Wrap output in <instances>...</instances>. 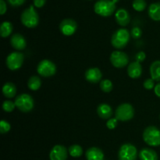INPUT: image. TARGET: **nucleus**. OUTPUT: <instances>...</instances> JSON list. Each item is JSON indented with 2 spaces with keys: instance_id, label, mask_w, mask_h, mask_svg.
Here are the masks:
<instances>
[{
  "instance_id": "1",
  "label": "nucleus",
  "mask_w": 160,
  "mask_h": 160,
  "mask_svg": "<svg viewBox=\"0 0 160 160\" xmlns=\"http://www.w3.org/2000/svg\"><path fill=\"white\" fill-rule=\"evenodd\" d=\"M118 0H98L94 6L95 13L101 17H109L116 10V2Z\"/></svg>"
},
{
  "instance_id": "2",
  "label": "nucleus",
  "mask_w": 160,
  "mask_h": 160,
  "mask_svg": "<svg viewBox=\"0 0 160 160\" xmlns=\"http://www.w3.org/2000/svg\"><path fill=\"white\" fill-rule=\"evenodd\" d=\"M131 38V34L128 30L125 28H120L117 30L112 34L111 38V44L117 49H122L128 45Z\"/></svg>"
},
{
  "instance_id": "3",
  "label": "nucleus",
  "mask_w": 160,
  "mask_h": 160,
  "mask_svg": "<svg viewBox=\"0 0 160 160\" xmlns=\"http://www.w3.org/2000/svg\"><path fill=\"white\" fill-rule=\"evenodd\" d=\"M22 23L28 28H34L38 25L39 16L36 12L34 6H30L23 11L20 17Z\"/></svg>"
},
{
  "instance_id": "4",
  "label": "nucleus",
  "mask_w": 160,
  "mask_h": 160,
  "mask_svg": "<svg viewBox=\"0 0 160 160\" xmlns=\"http://www.w3.org/2000/svg\"><path fill=\"white\" fill-rule=\"evenodd\" d=\"M143 140L149 146H159L160 130L155 126H149L146 128L143 132Z\"/></svg>"
},
{
  "instance_id": "5",
  "label": "nucleus",
  "mask_w": 160,
  "mask_h": 160,
  "mask_svg": "<svg viewBox=\"0 0 160 160\" xmlns=\"http://www.w3.org/2000/svg\"><path fill=\"white\" fill-rule=\"evenodd\" d=\"M16 107L22 112H29L34 109V102L32 97L28 94H20L15 99Z\"/></svg>"
},
{
  "instance_id": "6",
  "label": "nucleus",
  "mask_w": 160,
  "mask_h": 160,
  "mask_svg": "<svg viewBox=\"0 0 160 160\" xmlns=\"http://www.w3.org/2000/svg\"><path fill=\"white\" fill-rule=\"evenodd\" d=\"M134 116V109L129 103H123L117 107L115 112L116 118L120 121H128L133 119Z\"/></svg>"
},
{
  "instance_id": "7",
  "label": "nucleus",
  "mask_w": 160,
  "mask_h": 160,
  "mask_svg": "<svg viewBox=\"0 0 160 160\" xmlns=\"http://www.w3.org/2000/svg\"><path fill=\"white\" fill-rule=\"evenodd\" d=\"M138 158V150L134 145L125 143L121 145L118 152L119 160H136Z\"/></svg>"
},
{
  "instance_id": "8",
  "label": "nucleus",
  "mask_w": 160,
  "mask_h": 160,
  "mask_svg": "<svg viewBox=\"0 0 160 160\" xmlns=\"http://www.w3.org/2000/svg\"><path fill=\"white\" fill-rule=\"evenodd\" d=\"M37 72L39 75L45 78H49L56 73V66L48 59H43L37 66Z\"/></svg>"
},
{
  "instance_id": "9",
  "label": "nucleus",
  "mask_w": 160,
  "mask_h": 160,
  "mask_svg": "<svg viewBox=\"0 0 160 160\" xmlns=\"http://www.w3.org/2000/svg\"><path fill=\"white\" fill-rule=\"evenodd\" d=\"M24 60V56L20 52H12L7 56L6 64L10 70H19L22 67Z\"/></svg>"
},
{
  "instance_id": "10",
  "label": "nucleus",
  "mask_w": 160,
  "mask_h": 160,
  "mask_svg": "<svg viewBox=\"0 0 160 160\" xmlns=\"http://www.w3.org/2000/svg\"><path fill=\"white\" fill-rule=\"evenodd\" d=\"M110 62L116 68H123L129 62V57L121 51H114L110 55Z\"/></svg>"
},
{
  "instance_id": "11",
  "label": "nucleus",
  "mask_w": 160,
  "mask_h": 160,
  "mask_svg": "<svg viewBox=\"0 0 160 160\" xmlns=\"http://www.w3.org/2000/svg\"><path fill=\"white\" fill-rule=\"evenodd\" d=\"M78 23L74 20L70 18L64 19L59 24V30L61 33L66 36L73 35L77 31Z\"/></svg>"
},
{
  "instance_id": "12",
  "label": "nucleus",
  "mask_w": 160,
  "mask_h": 160,
  "mask_svg": "<svg viewBox=\"0 0 160 160\" xmlns=\"http://www.w3.org/2000/svg\"><path fill=\"white\" fill-rule=\"evenodd\" d=\"M68 150L65 146L56 145L51 149L49 153L50 160H67Z\"/></svg>"
},
{
  "instance_id": "13",
  "label": "nucleus",
  "mask_w": 160,
  "mask_h": 160,
  "mask_svg": "<svg viewBox=\"0 0 160 160\" xmlns=\"http://www.w3.org/2000/svg\"><path fill=\"white\" fill-rule=\"evenodd\" d=\"M84 76H85V79L88 82L92 83V84L98 83L101 81L102 78L101 70L98 67H92V68H89L88 70H86Z\"/></svg>"
},
{
  "instance_id": "14",
  "label": "nucleus",
  "mask_w": 160,
  "mask_h": 160,
  "mask_svg": "<svg viewBox=\"0 0 160 160\" xmlns=\"http://www.w3.org/2000/svg\"><path fill=\"white\" fill-rule=\"evenodd\" d=\"M10 45L17 51H21L27 46L26 39L22 34H14L10 38Z\"/></svg>"
},
{
  "instance_id": "15",
  "label": "nucleus",
  "mask_w": 160,
  "mask_h": 160,
  "mask_svg": "<svg viewBox=\"0 0 160 160\" xmlns=\"http://www.w3.org/2000/svg\"><path fill=\"white\" fill-rule=\"evenodd\" d=\"M116 21L119 25L122 27H125L127 25L129 24L130 21H131V16L128 11L127 9L120 8V9H117L115 14Z\"/></svg>"
},
{
  "instance_id": "16",
  "label": "nucleus",
  "mask_w": 160,
  "mask_h": 160,
  "mask_svg": "<svg viewBox=\"0 0 160 160\" xmlns=\"http://www.w3.org/2000/svg\"><path fill=\"white\" fill-rule=\"evenodd\" d=\"M128 74L130 78L133 79L140 78L142 74V64L137 61L130 63L128 67Z\"/></svg>"
},
{
  "instance_id": "17",
  "label": "nucleus",
  "mask_w": 160,
  "mask_h": 160,
  "mask_svg": "<svg viewBox=\"0 0 160 160\" xmlns=\"http://www.w3.org/2000/svg\"><path fill=\"white\" fill-rule=\"evenodd\" d=\"M85 157L87 160H104V153L99 148L92 147L86 151Z\"/></svg>"
},
{
  "instance_id": "18",
  "label": "nucleus",
  "mask_w": 160,
  "mask_h": 160,
  "mask_svg": "<svg viewBox=\"0 0 160 160\" xmlns=\"http://www.w3.org/2000/svg\"><path fill=\"white\" fill-rule=\"evenodd\" d=\"M112 109L109 105L102 103L97 108V113L100 118L103 120H109L112 116Z\"/></svg>"
},
{
  "instance_id": "19",
  "label": "nucleus",
  "mask_w": 160,
  "mask_h": 160,
  "mask_svg": "<svg viewBox=\"0 0 160 160\" xmlns=\"http://www.w3.org/2000/svg\"><path fill=\"white\" fill-rule=\"evenodd\" d=\"M140 160H158V155L155 150L149 148H144L139 152Z\"/></svg>"
},
{
  "instance_id": "20",
  "label": "nucleus",
  "mask_w": 160,
  "mask_h": 160,
  "mask_svg": "<svg viewBox=\"0 0 160 160\" xmlns=\"http://www.w3.org/2000/svg\"><path fill=\"white\" fill-rule=\"evenodd\" d=\"M148 16L155 21H160V2L152 3L148 7Z\"/></svg>"
},
{
  "instance_id": "21",
  "label": "nucleus",
  "mask_w": 160,
  "mask_h": 160,
  "mask_svg": "<svg viewBox=\"0 0 160 160\" xmlns=\"http://www.w3.org/2000/svg\"><path fill=\"white\" fill-rule=\"evenodd\" d=\"M2 93L6 98H12L17 94V88L12 82H6L2 87Z\"/></svg>"
},
{
  "instance_id": "22",
  "label": "nucleus",
  "mask_w": 160,
  "mask_h": 160,
  "mask_svg": "<svg viewBox=\"0 0 160 160\" xmlns=\"http://www.w3.org/2000/svg\"><path fill=\"white\" fill-rule=\"evenodd\" d=\"M150 74L154 81H160V60L154 61L150 66Z\"/></svg>"
},
{
  "instance_id": "23",
  "label": "nucleus",
  "mask_w": 160,
  "mask_h": 160,
  "mask_svg": "<svg viewBox=\"0 0 160 160\" xmlns=\"http://www.w3.org/2000/svg\"><path fill=\"white\" fill-rule=\"evenodd\" d=\"M12 30H13V26L12 23L9 21H4L0 26V34L2 38L9 37L12 34Z\"/></svg>"
},
{
  "instance_id": "24",
  "label": "nucleus",
  "mask_w": 160,
  "mask_h": 160,
  "mask_svg": "<svg viewBox=\"0 0 160 160\" xmlns=\"http://www.w3.org/2000/svg\"><path fill=\"white\" fill-rule=\"evenodd\" d=\"M28 86L30 90L37 91L42 86V81H41V79L38 76H32L28 80Z\"/></svg>"
},
{
  "instance_id": "25",
  "label": "nucleus",
  "mask_w": 160,
  "mask_h": 160,
  "mask_svg": "<svg viewBox=\"0 0 160 160\" xmlns=\"http://www.w3.org/2000/svg\"><path fill=\"white\" fill-rule=\"evenodd\" d=\"M69 154L73 158L81 157L83 154V148L79 145H73L69 148Z\"/></svg>"
},
{
  "instance_id": "26",
  "label": "nucleus",
  "mask_w": 160,
  "mask_h": 160,
  "mask_svg": "<svg viewBox=\"0 0 160 160\" xmlns=\"http://www.w3.org/2000/svg\"><path fill=\"white\" fill-rule=\"evenodd\" d=\"M100 88L102 92H106V93H109L113 88V84H112V81L109 79H105L100 81Z\"/></svg>"
},
{
  "instance_id": "27",
  "label": "nucleus",
  "mask_w": 160,
  "mask_h": 160,
  "mask_svg": "<svg viewBox=\"0 0 160 160\" xmlns=\"http://www.w3.org/2000/svg\"><path fill=\"white\" fill-rule=\"evenodd\" d=\"M132 6L138 12H142L146 8V2L145 0H134Z\"/></svg>"
},
{
  "instance_id": "28",
  "label": "nucleus",
  "mask_w": 160,
  "mask_h": 160,
  "mask_svg": "<svg viewBox=\"0 0 160 160\" xmlns=\"http://www.w3.org/2000/svg\"><path fill=\"white\" fill-rule=\"evenodd\" d=\"M16 107L15 102H13L11 100H6L4 101L2 104V109L5 112H11L14 110Z\"/></svg>"
},
{
  "instance_id": "29",
  "label": "nucleus",
  "mask_w": 160,
  "mask_h": 160,
  "mask_svg": "<svg viewBox=\"0 0 160 160\" xmlns=\"http://www.w3.org/2000/svg\"><path fill=\"white\" fill-rule=\"evenodd\" d=\"M11 129V126L9 122L6 120H2L0 122V133L1 134H6L8 133Z\"/></svg>"
},
{
  "instance_id": "30",
  "label": "nucleus",
  "mask_w": 160,
  "mask_h": 160,
  "mask_svg": "<svg viewBox=\"0 0 160 160\" xmlns=\"http://www.w3.org/2000/svg\"><path fill=\"white\" fill-rule=\"evenodd\" d=\"M131 37H132L133 38H140L142 35V29H141L140 28H138V27H134V28H133V29L131 30Z\"/></svg>"
},
{
  "instance_id": "31",
  "label": "nucleus",
  "mask_w": 160,
  "mask_h": 160,
  "mask_svg": "<svg viewBox=\"0 0 160 160\" xmlns=\"http://www.w3.org/2000/svg\"><path fill=\"white\" fill-rule=\"evenodd\" d=\"M143 86L147 90H151V89L154 88L155 86H156L155 85V81L152 78H148L144 81Z\"/></svg>"
},
{
  "instance_id": "32",
  "label": "nucleus",
  "mask_w": 160,
  "mask_h": 160,
  "mask_svg": "<svg viewBox=\"0 0 160 160\" xmlns=\"http://www.w3.org/2000/svg\"><path fill=\"white\" fill-rule=\"evenodd\" d=\"M117 124H118V120L115 117V118H110L108 120L107 123H106V127L109 129L112 130L117 128Z\"/></svg>"
},
{
  "instance_id": "33",
  "label": "nucleus",
  "mask_w": 160,
  "mask_h": 160,
  "mask_svg": "<svg viewBox=\"0 0 160 160\" xmlns=\"http://www.w3.org/2000/svg\"><path fill=\"white\" fill-rule=\"evenodd\" d=\"M25 1H26V0H7L9 4L10 5V6H14V7L22 6V5L25 2Z\"/></svg>"
},
{
  "instance_id": "34",
  "label": "nucleus",
  "mask_w": 160,
  "mask_h": 160,
  "mask_svg": "<svg viewBox=\"0 0 160 160\" xmlns=\"http://www.w3.org/2000/svg\"><path fill=\"white\" fill-rule=\"evenodd\" d=\"M145 57H146V56H145V53L144 52H138L135 55V60L141 63V62H143V61L145 60Z\"/></svg>"
},
{
  "instance_id": "35",
  "label": "nucleus",
  "mask_w": 160,
  "mask_h": 160,
  "mask_svg": "<svg viewBox=\"0 0 160 160\" xmlns=\"http://www.w3.org/2000/svg\"><path fill=\"white\" fill-rule=\"evenodd\" d=\"M7 10V7H6V3L4 0H0V14L3 15L5 12Z\"/></svg>"
},
{
  "instance_id": "36",
  "label": "nucleus",
  "mask_w": 160,
  "mask_h": 160,
  "mask_svg": "<svg viewBox=\"0 0 160 160\" xmlns=\"http://www.w3.org/2000/svg\"><path fill=\"white\" fill-rule=\"evenodd\" d=\"M46 0H34V6L37 8H42L45 6Z\"/></svg>"
},
{
  "instance_id": "37",
  "label": "nucleus",
  "mask_w": 160,
  "mask_h": 160,
  "mask_svg": "<svg viewBox=\"0 0 160 160\" xmlns=\"http://www.w3.org/2000/svg\"><path fill=\"white\" fill-rule=\"evenodd\" d=\"M154 92L156 96L160 98V83H159V84H157L156 86H155Z\"/></svg>"
}]
</instances>
